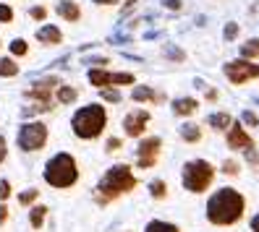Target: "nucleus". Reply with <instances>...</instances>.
<instances>
[{
	"label": "nucleus",
	"instance_id": "obj_12",
	"mask_svg": "<svg viewBox=\"0 0 259 232\" xmlns=\"http://www.w3.org/2000/svg\"><path fill=\"white\" fill-rule=\"evenodd\" d=\"M199 107H202V102L196 97H176L170 102V112L181 120H189V118H194L196 112H199Z\"/></svg>",
	"mask_w": 259,
	"mask_h": 232
},
{
	"label": "nucleus",
	"instance_id": "obj_9",
	"mask_svg": "<svg viewBox=\"0 0 259 232\" xmlns=\"http://www.w3.org/2000/svg\"><path fill=\"white\" fill-rule=\"evenodd\" d=\"M223 136H225V146L231 149L233 154H243V151H249V149H256V141H254L251 131L243 126L241 120H233V126L228 128Z\"/></svg>",
	"mask_w": 259,
	"mask_h": 232
},
{
	"label": "nucleus",
	"instance_id": "obj_5",
	"mask_svg": "<svg viewBox=\"0 0 259 232\" xmlns=\"http://www.w3.org/2000/svg\"><path fill=\"white\" fill-rule=\"evenodd\" d=\"M215 178H218V167L204 157H194L186 159L181 167V185L184 191L191 196H204L215 188Z\"/></svg>",
	"mask_w": 259,
	"mask_h": 232
},
{
	"label": "nucleus",
	"instance_id": "obj_11",
	"mask_svg": "<svg viewBox=\"0 0 259 232\" xmlns=\"http://www.w3.org/2000/svg\"><path fill=\"white\" fill-rule=\"evenodd\" d=\"M58 86H60L58 76H48V79H39V81H34L32 86H29L26 97L32 102H39V104H53V94H55Z\"/></svg>",
	"mask_w": 259,
	"mask_h": 232
},
{
	"label": "nucleus",
	"instance_id": "obj_7",
	"mask_svg": "<svg viewBox=\"0 0 259 232\" xmlns=\"http://www.w3.org/2000/svg\"><path fill=\"white\" fill-rule=\"evenodd\" d=\"M223 76H225V81L233 84V86H246L249 81H259V63L256 60H243V57L225 60Z\"/></svg>",
	"mask_w": 259,
	"mask_h": 232
},
{
	"label": "nucleus",
	"instance_id": "obj_15",
	"mask_svg": "<svg viewBox=\"0 0 259 232\" xmlns=\"http://www.w3.org/2000/svg\"><path fill=\"white\" fill-rule=\"evenodd\" d=\"M178 136H181V141H184V144L196 146V144H202V138H204V128L199 126V123H191V120H186L184 126L178 128Z\"/></svg>",
	"mask_w": 259,
	"mask_h": 232
},
{
	"label": "nucleus",
	"instance_id": "obj_37",
	"mask_svg": "<svg viewBox=\"0 0 259 232\" xmlns=\"http://www.w3.org/2000/svg\"><path fill=\"white\" fill-rule=\"evenodd\" d=\"M162 6L167 8V11H184V0H162Z\"/></svg>",
	"mask_w": 259,
	"mask_h": 232
},
{
	"label": "nucleus",
	"instance_id": "obj_3",
	"mask_svg": "<svg viewBox=\"0 0 259 232\" xmlns=\"http://www.w3.org/2000/svg\"><path fill=\"white\" fill-rule=\"evenodd\" d=\"M105 128H108V107L102 102L84 104L71 115V131L81 141H97Z\"/></svg>",
	"mask_w": 259,
	"mask_h": 232
},
{
	"label": "nucleus",
	"instance_id": "obj_4",
	"mask_svg": "<svg viewBox=\"0 0 259 232\" xmlns=\"http://www.w3.org/2000/svg\"><path fill=\"white\" fill-rule=\"evenodd\" d=\"M42 178H45V183H48L50 188L68 191V188H73V185L79 183L81 169H79V162H76L73 154L58 151V154H53V157L48 159V164H45Z\"/></svg>",
	"mask_w": 259,
	"mask_h": 232
},
{
	"label": "nucleus",
	"instance_id": "obj_40",
	"mask_svg": "<svg viewBox=\"0 0 259 232\" xmlns=\"http://www.w3.org/2000/svg\"><path fill=\"white\" fill-rule=\"evenodd\" d=\"M165 52H167V57H176V60H186V52H184V50H178V47H176V50H165Z\"/></svg>",
	"mask_w": 259,
	"mask_h": 232
},
{
	"label": "nucleus",
	"instance_id": "obj_10",
	"mask_svg": "<svg viewBox=\"0 0 259 232\" xmlns=\"http://www.w3.org/2000/svg\"><path fill=\"white\" fill-rule=\"evenodd\" d=\"M149 120H152V112L144 110V107H134L131 112H126L123 118V136L126 138H144L147 136V128H149Z\"/></svg>",
	"mask_w": 259,
	"mask_h": 232
},
{
	"label": "nucleus",
	"instance_id": "obj_17",
	"mask_svg": "<svg viewBox=\"0 0 259 232\" xmlns=\"http://www.w3.org/2000/svg\"><path fill=\"white\" fill-rule=\"evenodd\" d=\"M233 115L231 112H225V110H218V112H209L207 115V128L209 131H215V133H225L228 128L233 126Z\"/></svg>",
	"mask_w": 259,
	"mask_h": 232
},
{
	"label": "nucleus",
	"instance_id": "obj_43",
	"mask_svg": "<svg viewBox=\"0 0 259 232\" xmlns=\"http://www.w3.org/2000/svg\"><path fill=\"white\" fill-rule=\"evenodd\" d=\"M0 47H3V42H0Z\"/></svg>",
	"mask_w": 259,
	"mask_h": 232
},
{
	"label": "nucleus",
	"instance_id": "obj_38",
	"mask_svg": "<svg viewBox=\"0 0 259 232\" xmlns=\"http://www.w3.org/2000/svg\"><path fill=\"white\" fill-rule=\"evenodd\" d=\"M6 157H8V141H6V136H0V164L6 162Z\"/></svg>",
	"mask_w": 259,
	"mask_h": 232
},
{
	"label": "nucleus",
	"instance_id": "obj_35",
	"mask_svg": "<svg viewBox=\"0 0 259 232\" xmlns=\"http://www.w3.org/2000/svg\"><path fill=\"white\" fill-rule=\"evenodd\" d=\"M13 21V8L8 3H0V24H11Z\"/></svg>",
	"mask_w": 259,
	"mask_h": 232
},
{
	"label": "nucleus",
	"instance_id": "obj_18",
	"mask_svg": "<svg viewBox=\"0 0 259 232\" xmlns=\"http://www.w3.org/2000/svg\"><path fill=\"white\" fill-rule=\"evenodd\" d=\"M87 79H89V84H92L95 89H108V86H113V71H105V68H89Z\"/></svg>",
	"mask_w": 259,
	"mask_h": 232
},
{
	"label": "nucleus",
	"instance_id": "obj_26",
	"mask_svg": "<svg viewBox=\"0 0 259 232\" xmlns=\"http://www.w3.org/2000/svg\"><path fill=\"white\" fill-rule=\"evenodd\" d=\"M241 37V24L238 21H225V26H223V42H236Z\"/></svg>",
	"mask_w": 259,
	"mask_h": 232
},
{
	"label": "nucleus",
	"instance_id": "obj_21",
	"mask_svg": "<svg viewBox=\"0 0 259 232\" xmlns=\"http://www.w3.org/2000/svg\"><path fill=\"white\" fill-rule=\"evenodd\" d=\"M238 57H243V60H256V63H259V37L243 39V44H238Z\"/></svg>",
	"mask_w": 259,
	"mask_h": 232
},
{
	"label": "nucleus",
	"instance_id": "obj_13",
	"mask_svg": "<svg viewBox=\"0 0 259 232\" xmlns=\"http://www.w3.org/2000/svg\"><path fill=\"white\" fill-rule=\"evenodd\" d=\"M131 99L139 104H162L165 102V91H155V86H134L131 89Z\"/></svg>",
	"mask_w": 259,
	"mask_h": 232
},
{
	"label": "nucleus",
	"instance_id": "obj_2",
	"mask_svg": "<svg viewBox=\"0 0 259 232\" xmlns=\"http://www.w3.org/2000/svg\"><path fill=\"white\" fill-rule=\"evenodd\" d=\"M139 178L134 175L131 164H113L110 169H105V175L100 178L97 188H95V204L97 206H108L113 201L128 196L131 191H136Z\"/></svg>",
	"mask_w": 259,
	"mask_h": 232
},
{
	"label": "nucleus",
	"instance_id": "obj_1",
	"mask_svg": "<svg viewBox=\"0 0 259 232\" xmlns=\"http://www.w3.org/2000/svg\"><path fill=\"white\" fill-rule=\"evenodd\" d=\"M249 214V198L233 185H220L207 193L204 204V219L212 227H236L246 219Z\"/></svg>",
	"mask_w": 259,
	"mask_h": 232
},
{
	"label": "nucleus",
	"instance_id": "obj_23",
	"mask_svg": "<svg viewBox=\"0 0 259 232\" xmlns=\"http://www.w3.org/2000/svg\"><path fill=\"white\" fill-rule=\"evenodd\" d=\"M144 232H184V229H181V224L167 222V219H149Z\"/></svg>",
	"mask_w": 259,
	"mask_h": 232
},
{
	"label": "nucleus",
	"instance_id": "obj_14",
	"mask_svg": "<svg viewBox=\"0 0 259 232\" xmlns=\"http://www.w3.org/2000/svg\"><path fill=\"white\" fill-rule=\"evenodd\" d=\"M34 37H37L39 44H48V47H55V44L63 42V32H60V26H55V24H42Z\"/></svg>",
	"mask_w": 259,
	"mask_h": 232
},
{
	"label": "nucleus",
	"instance_id": "obj_36",
	"mask_svg": "<svg viewBox=\"0 0 259 232\" xmlns=\"http://www.w3.org/2000/svg\"><path fill=\"white\" fill-rule=\"evenodd\" d=\"M11 193H13L11 183H8V180H0V201H8V198H11Z\"/></svg>",
	"mask_w": 259,
	"mask_h": 232
},
{
	"label": "nucleus",
	"instance_id": "obj_34",
	"mask_svg": "<svg viewBox=\"0 0 259 232\" xmlns=\"http://www.w3.org/2000/svg\"><path fill=\"white\" fill-rule=\"evenodd\" d=\"M204 102L218 104V102H220V89H218V86H204Z\"/></svg>",
	"mask_w": 259,
	"mask_h": 232
},
{
	"label": "nucleus",
	"instance_id": "obj_6",
	"mask_svg": "<svg viewBox=\"0 0 259 232\" xmlns=\"http://www.w3.org/2000/svg\"><path fill=\"white\" fill-rule=\"evenodd\" d=\"M50 141V128L45 126L42 120H29L19 128V136H16V144L21 151L32 154V151H42Z\"/></svg>",
	"mask_w": 259,
	"mask_h": 232
},
{
	"label": "nucleus",
	"instance_id": "obj_22",
	"mask_svg": "<svg viewBox=\"0 0 259 232\" xmlns=\"http://www.w3.org/2000/svg\"><path fill=\"white\" fill-rule=\"evenodd\" d=\"M48 206L45 204H34V206H29V227L32 229H42L45 227V219H48Z\"/></svg>",
	"mask_w": 259,
	"mask_h": 232
},
{
	"label": "nucleus",
	"instance_id": "obj_20",
	"mask_svg": "<svg viewBox=\"0 0 259 232\" xmlns=\"http://www.w3.org/2000/svg\"><path fill=\"white\" fill-rule=\"evenodd\" d=\"M55 102L58 104H63V107H68V104H73L76 99H79V89L76 86H71V84H60L58 89H55Z\"/></svg>",
	"mask_w": 259,
	"mask_h": 232
},
{
	"label": "nucleus",
	"instance_id": "obj_19",
	"mask_svg": "<svg viewBox=\"0 0 259 232\" xmlns=\"http://www.w3.org/2000/svg\"><path fill=\"white\" fill-rule=\"evenodd\" d=\"M218 172H220L223 178L236 180V178H241V172H243V162H241L238 157H225V159L220 162V167H218Z\"/></svg>",
	"mask_w": 259,
	"mask_h": 232
},
{
	"label": "nucleus",
	"instance_id": "obj_32",
	"mask_svg": "<svg viewBox=\"0 0 259 232\" xmlns=\"http://www.w3.org/2000/svg\"><path fill=\"white\" fill-rule=\"evenodd\" d=\"M241 157H243V162H246L249 167L259 169V149H249V151H243Z\"/></svg>",
	"mask_w": 259,
	"mask_h": 232
},
{
	"label": "nucleus",
	"instance_id": "obj_25",
	"mask_svg": "<svg viewBox=\"0 0 259 232\" xmlns=\"http://www.w3.org/2000/svg\"><path fill=\"white\" fill-rule=\"evenodd\" d=\"M19 63L13 57H0V76L3 79H13V76H19Z\"/></svg>",
	"mask_w": 259,
	"mask_h": 232
},
{
	"label": "nucleus",
	"instance_id": "obj_42",
	"mask_svg": "<svg viewBox=\"0 0 259 232\" xmlns=\"http://www.w3.org/2000/svg\"><path fill=\"white\" fill-rule=\"evenodd\" d=\"M92 3H97V6H118L120 0H92Z\"/></svg>",
	"mask_w": 259,
	"mask_h": 232
},
{
	"label": "nucleus",
	"instance_id": "obj_27",
	"mask_svg": "<svg viewBox=\"0 0 259 232\" xmlns=\"http://www.w3.org/2000/svg\"><path fill=\"white\" fill-rule=\"evenodd\" d=\"M100 97H102V104H118L120 99H123V94H120L118 86H108V89H100Z\"/></svg>",
	"mask_w": 259,
	"mask_h": 232
},
{
	"label": "nucleus",
	"instance_id": "obj_28",
	"mask_svg": "<svg viewBox=\"0 0 259 232\" xmlns=\"http://www.w3.org/2000/svg\"><path fill=\"white\" fill-rule=\"evenodd\" d=\"M37 201H39V191L37 188H26V191H21L19 193V206H34L37 204Z\"/></svg>",
	"mask_w": 259,
	"mask_h": 232
},
{
	"label": "nucleus",
	"instance_id": "obj_31",
	"mask_svg": "<svg viewBox=\"0 0 259 232\" xmlns=\"http://www.w3.org/2000/svg\"><path fill=\"white\" fill-rule=\"evenodd\" d=\"M48 8H45V6H32V8H29V19H32V21H45V19H48Z\"/></svg>",
	"mask_w": 259,
	"mask_h": 232
},
{
	"label": "nucleus",
	"instance_id": "obj_24",
	"mask_svg": "<svg viewBox=\"0 0 259 232\" xmlns=\"http://www.w3.org/2000/svg\"><path fill=\"white\" fill-rule=\"evenodd\" d=\"M167 193H170V191H167V183L162 178L149 180V196H152V201H165Z\"/></svg>",
	"mask_w": 259,
	"mask_h": 232
},
{
	"label": "nucleus",
	"instance_id": "obj_30",
	"mask_svg": "<svg viewBox=\"0 0 259 232\" xmlns=\"http://www.w3.org/2000/svg\"><path fill=\"white\" fill-rule=\"evenodd\" d=\"M11 55H13V57H24V55H29V44H26V39H13V42H11Z\"/></svg>",
	"mask_w": 259,
	"mask_h": 232
},
{
	"label": "nucleus",
	"instance_id": "obj_8",
	"mask_svg": "<svg viewBox=\"0 0 259 232\" xmlns=\"http://www.w3.org/2000/svg\"><path fill=\"white\" fill-rule=\"evenodd\" d=\"M162 154V138L160 136H144L136 144V169H152L160 162Z\"/></svg>",
	"mask_w": 259,
	"mask_h": 232
},
{
	"label": "nucleus",
	"instance_id": "obj_39",
	"mask_svg": "<svg viewBox=\"0 0 259 232\" xmlns=\"http://www.w3.org/2000/svg\"><path fill=\"white\" fill-rule=\"evenodd\" d=\"M249 232H259V211L249 216Z\"/></svg>",
	"mask_w": 259,
	"mask_h": 232
},
{
	"label": "nucleus",
	"instance_id": "obj_41",
	"mask_svg": "<svg viewBox=\"0 0 259 232\" xmlns=\"http://www.w3.org/2000/svg\"><path fill=\"white\" fill-rule=\"evenodd\" d=\"M8 222V206L6 204H0V227H3Z\"/></svg>",
	"mask_w": 259,
	"mask_h": 232
},
{
	"label": "nucleus",
	"instance_id": "obj_33",
	"mask_svg": "<svg viewBox=\"0 0 259 232\" xmlns=\"http://www.w3.org/2000/svg\"><path fill=\"white\" fill-rule=\"evenodd\" d=\"M120 149H123V138H120V136H110L108 141H105V151H108V154L120 151Z\"/></svg>",
	"mask_w": 259,
	"mask_h": 232
},
{
	"label": "nucleus",
	"instance_id": "obj_16",
	"mask_svg": "<svg viewBox=\"0 0 259 232\" xmlns=\"http://www.w3.org/2000/svg\"><path fill=\"white\" fill-rule=\"evenodd\" d=\"M55 13L63 21H68V24H79L81 21V6L76 3V0H60V3L55 6Z\"/></svg>",
	"mask_w": 259,
	"mask_h": 232
},
{
	"label": "nucleus",
	"instance_id": "obj_29",
	"mask_svg": "<svg viewBox=\"0 0 259 232\" xmlns=\"http://www.w3.org/2000/svg\"><path fill=\"white\" fill-rule=\"evenodd\" d=\"M238 120H241L246 128H259V112H254L251 107H246V110L241 112V118H238Z\"/></svg>",
	"mask_w": 259,
	"mask_h": 232
}]
</instances>
